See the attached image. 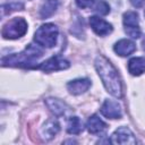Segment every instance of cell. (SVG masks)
<instances>
[{"mask_svg":"<svg viewBox=\"0 0 145 145\" xmlns=\"http://www.w3.org/2000/svg\"><path fill=\"white\" fill-rule=\"evenodd\" d=\"M94 65L105 89L114 97L120 99L122 96V84L114 66L102 54L96 57Z\"/></svg>","mask_w":145,"mask_h":145,"instance_id":"1","label":"cell"},{"mask_svg":"<svg viewBox=\"0 0 145 145\" xmlns=\"http://www.w3.org/2000/svg\"><path fill=\"white\" fill-rule=\"evenodd\" d=\"M43 52L36 45L28 44L22 52L2 57L1 63L3 67H22V68H37V60L42 57Z\"/></svg>","mask_w":145,"mask_h":145,"instance_id":"2","label":"cell"},{"mask_svg":"<svg viewBox=\"0 0 145 145\" xmlns=\"http://www.w3.org/2000/svg\"><path fill=\"white\" fill-rule=\"evenodd\" d=\"M59 29L54 24L48 23L42 26H40L35 34H34V41L44 48H52L57 43Z\"/></svg>","mask_w":145,"mask_h":145,"instance_id":"3","label":"cell"},{"mask_svg":"<svg viewBox=\"0 0 145 145\" xmlns=\"http://www.w3.org/2000/svg\"><path fill=\"white\" fill-rule=\"evenodd\" d=\"M27 32V23L24 18L17 17L8 22L7 24L3 25L1 34L3 39L7 40H15L22 37L25 33Z\"/></svg>","mask_w":145,"mask_h":145,"instance_id":"4","label":"cell"},{"mask_svg":"<svg viewBox=\"0 0 145 145\" xmlns=\"http://www.w3.org/2000/svg\"><path fill=\"white\" fill-rule=\"evenodd\" d=\"M123 27L125 32L131 39H138L140 36V28L138 23V15L135 11H127L123 14Z\"/></svg>","mask_w":145,"mask_h":145,"instance_id":"5","label":"cell"},{"mask_svg":"<svg viewBox=\"0 0 145 145\" xmlns=\"http://www.w3.org/2000/svg\"><path fill=\"white\" fill-rule=\"evenodd\" d=\"M69 66H70V63L68 60L63 59L60 56H54V57H51L50 59L45 60L44 62H42L40 66H37V68L45 72H51V71L67 69V68H69Z\"/></svg>","mask_w":145,"mask_h":145,"instance_id":"6","label":"cell"},{"mask_svg":"<svg viewBox=\"0 0 145 145\" xmlns=\"http://www.w3.org/2000/svg\"><path fill=\"white\" fill-rule=\"evenodd\" d=\"M110 143L112 144H129L134 145L136 144V138L131 130L127 127H119L111 136Z\"/></svg>","mask_w":145,"mask_h":145,"instance_id":"7","label":"cell"},{"mask_svg":"<svg viewBox=\"0 0 145 145\" xmlns=\"http://www.w3.org/2000/svg\"><path fill=\"white\" fill-rule=\"evenodd\" d=\"M101 113L109 119H119L122 116V110L120 104L113 100H105L100 109Z\"/></svg>","mask_w":145,"mask_h":145,"instance_id":"8","label":"cell"},{"mask_svg":"<svg viewBox=\"0 0 145 145\" xmlns=\"http://www.w3.org/2000/svg\"><path fill=\"white\" fill-rule=\"evenodd\" d=\"M89 25L92 27V29L94 31L95 34H97L99 36H105L109 35L112 32V25L108 22H105L104 19L97 17V16H92L89 18Z\"/></svg>","mask_w":145,"mask_h":145,"instance_id":"9","label":"cell"},{"mask_svg":"<svg viewBox=\"0 0 145 145\" xmlns=\"http://www.w3.org/2000/svg\"><path fill=\"white\" fill-rule=\"evenodd\" d=\"M44 102H45L46 106L50 109V111L57 117L65 116L70 110V108L63 101L56 99V97H48V99H45Z\"/></svg>","mask_w":145,"mask_h":145,"instance_id":"10","label":"cell"},{"mask_svg":"<svg viewBox=\"0 0 145 145\" xmlns=\"http://www.w3.org/2000/svg\"><path fill=\"white\" fill-rule=\"evenodd\" d=\"M91 87V80L88 78H77L74 80H70L67 84V89L70 94L79 95L82 93H85Z\"/></svg>","mask_w":145,"mask_h":145,"instance_id":"11","label":"cell"},{"mask_svg":"<svg viewBox=\"0 0 145 145\" xmlns=\"http://www.w3.org/2000/svg\"><path fill=\"white\" fill-rule=\"evenodd\" d=\"M60 130V125L56 119H49L41 128V136L45 140L52 139Z\"/></svg>","mask_w":145,"mask_h":145,"instance_id":"12","label":"cell"},{"mask_svg":"<svg viewBox=\"0 0 145 145\" xmlns=\"http://www.w3.org/2000/svg\"><path fill=\"white\" fill-rule=\"evenodd\" d=\"M113 50L117 54H119L121 57H127L136 50V45L133 41H130L128 39H122V40H119L113 45Z\"/></svg>","mask_w":145,"mask_h":145,"instance_id":"13","label":"cell"},{"mask_svg":"<svg viewBox=\"0 0 145 145\" xmlns=\"http://www.w3.org/2000/svg\"><path fill=\"white\" fill-rule=\"evenodd\" d=\"M86 127L91 134L97 135L106 129V123L103 120H101L96 114H93L88 118V120L86 122Z\"/></svg>","mask_w":145,"mask_h":145,"instance_id":"14","label":"cell"},{"mask_svg":"<svg viewBox=\"0 0 145 145\" xmlns=\"http://www.w3.org/2000/svg\"><path fill=\"white\" fill-rule=\"evenodd\" d=\"M128 70L133 76H139L145 71V58L135 57L128 62Z\"/></svg>","mask_w":145,"mask_h":145,"instance_id":"15","label":"cell"},{"mask_svg":"<svg viewBox=\"0 0 145 145\" xmlns=\"http://www.w3.org/2000/svg\"><path fill=\"white\" fill-rule=\"evenodd\" d=\"M58 5H59L58 0H45L43 2V5H42L41 9H40V16H41V18L44 19V18L51 17L56 12V10L58 8Z\"/></svg>","mask_w":145,"mask_h":145,"instance_id":"16","label":"cell"},{"mask_svg":"<svg viewBox=\"0 0 145 145\" xmlns=\"http://www.w3.org/2000/svg\"><path fill=\"white\" fill-rule=\"evenodd\" d=\"M83 130V122L78 117H70L67 123V131L72 135H77Z\"/></svg>","mask_w":145,"mask_h":145,"instance_id":"17","label":"cell"},{"mask_svg":"<svg viewBox=\"0 0 145 145\" xmlns=\"http://www.w3.org/2000/svg\"><path fill=\"white\" fill-rule=\"evenodd\" d=\"M93 10L99 15H108L110 12V6L104 0H95L93 3Z\"/></svg>","mask_w":145,"mask_h":145,"instance_id":"18","label":"cell"},{"mask_svg":"<svg viewBox=\"0 0 145 145\" xmlns=\"http://www.w3.org/2000/svg\"><path fill=\"white\" fill-rule=\"evenodd\" d=\"M23 9V5L18 3V2H14V3H8V5H2L1 6V16L3 17L7 14H10L11 11H16V10H20Z\"/></svg>","mask_w":145,"mask_h":145,"instance_id":"19","label":"cell"},{"mask_svg":"<svg viewBox=\"0 0 145 145\" xmlns=\"http://www.w3.org/2000/svg\"><path fill=\"white\" fill-rule=\"evenodd\" d=\"M75 1H76L77 6H78L79 8L84 9V8H88V7H92L95 0H75Z\"/></svg>","mask_w":145,"mask_h":145,"instance_id":"20","label":"cell"},{"mask_svg":"<svg viewBox=\"0 0 145 145\" xmlns=\"http://www.w3.org/2000/svg\"><path fill=\"white\" fill-rule=\"evenodd\" d=\"M130 3L135 7V8H140L143 7V5L145 3V0H129Z\"/></svg>","mask_w":145,"mask_h":145,"instance_id":"21","label":"cell"},{"mask_svg":"<svg viewBox=\"0 0 145 145\" xmlns=\"http://www.w3.org/2000/svg\"><path fill=\"white\" fill-rule=\"evenodd\" d=\"M143 49H144V50H145V39H144V40H143Z\"/></svg>","mask_w":145,"mask_h":145,"instance_id":"22","label":"cell"}]
</instances>
